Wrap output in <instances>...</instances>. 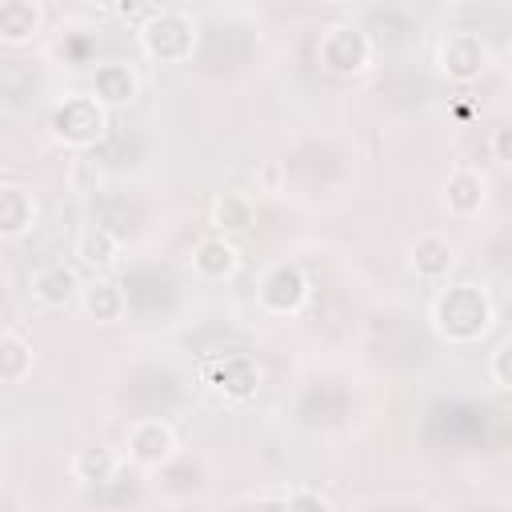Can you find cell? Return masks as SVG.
Masks as SVG:
<instances>
[{
  "label": "cell",
  "instance_id": "obj_1",
  "mask_svg": "<svg viewBox=\"0 0 512 512\" xmlns=\"http://www.w3.org/2000/svg\"><path fill=\"white\" fill-rule=\"evenodd\" d=\"M488 320H492V308H488L484 292H476L472 284L448 288L436 300V324L448 340H472L488 328Z\"/></svg>",
  "mask_w": 512,
  "mask_h": 512
},
{
  "label": "cell",
  "instance_id": "obj_2",
  "mask_svg": "<svg viewBox=\"0 0 512 512\" xmlns=\"http://www.w3.org/2000/svg\"><path fill=\"white\" fill-rule=\"evenodd\" d=\"M52 128L64 144H92L104 132V108L92 96H64V104L52 116Z\"/></svg>",
  "mask_w": 512,
  "mask_h": 512
},
{
  "label": "cell",
  "instance_id": "obj_3",
  "mask_svg": "<svg viewBox=\"0 0 512 512\" xmlns=\"http://www.w3.org/2000/svg\"><path fill=\"white\" fill-rule=\"evenodd\" d=\"M320 60L332 72H360V68H368L372 48L356 28H332L320 40Z\"/></svg>",
  "mask_w": 512,
  "mask_h": 512
},
{
  "label": "cell",
  "instance_id": "obj_4",
  "mask_svg": "<svg viewBox=\"0 0 512 512\" xmlns=\"http://www.w3.org/2000/svg\"><path fill=\"white\" fill-rule=\"evenodd\" d=\"M176 452V436L160 420H136L128 428V460L136 464H164Z\"/></svg>",
  "mask_w": 512,
  "mask_h": 512
},
{
  "label": "cell",
  "instance_id": "obj_5",
  "mask_svg": "<svg viewBox=\"0 0 512 512\" xmlns=\"http://www.w3.org/2000/svg\"><path fill=\"white\" fill-rule=\"evenodd\" d=\"M484 64H488V52L472 32H452L440 48V68L456 80H472L476 72H484Z\"/></svg>",
  "mask_w": 512,
  "mask_h": 512
},
{
  "label": "cell",
  "instance_id": "obj_6",
  "mask_svg": "<svg viewBox=\"0 0 512 512\" xmlns=\"http://www.w3.org/2000/svg\"><path fill=\"white\" fill-rule=\"evenodd\" d=\"M32 296L44 304V308H68L76 296H80V280L72 268L64 264H44L32 272Z\"/></svg>",
  "mask_w": 512,
  "mask_h": 512
},
{
  "label": "cell",
  "instance_id": "obj_7",
  "mask_svg": "<svg viewBox=\"0 0 512 512\" xmlns=\"http://www.w3.org/2000/svg\"><path fill=\"white\" fill-rule=\"evenodd\" d=\"M192 268H196L204 280H224V276H232V272L240 268V252H236L232 240H224V236H208V240L196 244V252H192Z\"/></svg>",
  "mask_w": 512,
  "mask_h": 512
},
{
  "label": "cell",
  "instance_id": "obj_8",
  "mask_svg": "<svg viewBox=\"0 0 512 512\" xmlns=\"http://www.w3.org/2000/svg\"><path fill=\"white\" fill-rule=\"evenodd\" d=\"M36 220V200L28 188L0 184V236H20Z\"/></svg>",
  "mask_w": 512,
  "mask_h": 512
},
{
  "label": "cell",
  "instance_id": "obj_9",
  "mask_svg": "<svg viewBox=\"0 0 512 512\" xmlns=\"http://www.w3.org/2000/svg\"><path fill=\"white\" fill-rule=\"evenodd\" d=\"M116 252H120V240H116L104 224H88V228H80V236H76V256H80L84 268L104 272V268L116 264Z\"/></svg>",
  "mask_w": 512,
  "mask_h": 512
},
{
  "label": "cell",
  "instance_id": "obj_10",
  "mask_svg": "<svg viewBox=\"0 0 512 512\" xmlns=\"http://www.w3.org/2000/svg\"><path fill=\"white\" fill-rule=\"evenodd\" d=\"M448 268H452V244H448L444 236L428 232V236H420V240L412 244V272H416V276L440 280Z\"/></svg>",
  "mask_w": 512,
  "mask_h": 512
},
{
  "label": "cell",
  "instance_id": "obj_11",
  "mask_svg": "<svg viewBox=\"0 0 512 512\" xmlns=\"http://www.w3.org/2000/svg\"><path fill=\"white\" fill-rule=\"evenodd\" d=\"M136 96V76L128 72V64H104L96 68V104H128Z\"/></svg>",
  "mask_w": 512,
  "mask_h": 512
},
{
  "label": "cell",
  "instance_id": "obj_12",
  "mask_svg": "<svg viewBox=\"0 0 512 512\" xmlns=\"http://www.w3.org/2000/svg\"><path fill=\"white\" fill-rule=\"evenodd\" d=\"M116 468H120V456H116L112 448H104V444L80 448L76 460H72V472H76V480H84V484H108V480L116 476Z\"/></svg>",
  "mask_w": 512,
  "mask_h": 512
},
{
  "label": "cell",
  "instance_id": "obj_13",
  "mask_svg": "<svg viewBox=\"0 0 512 512\" xmlns=\"http://www.w3.org/2000/svg\"><path fill=\"white\" fill-rule=\"evenodd\" d=\"M252 200L244 192H224L216 204H212V224L220 232H248L252 228Z\"/></svg>",
  "mask_w": 512,
  "mask_h": 512
},
{
  "label": "cell",
  "instance_id": "obj_14",
  "mask_svg": "<svg viewBox=\"0 0 512 512\" xmlns=\"http://www.w3.org/2000/svg\"><path fill=\"white\" fill-rule=\"evenodd\" d=\"M80 304H84V312L96 316L100 324H112V320H120V312H124V296H120V288L108 284V280L80 288Z\"/></svg>",
  "mask_w": 512,
  "mask_h": 512
},
{
  "label": "cell",
  "instance_id": "obj_15",
  "mask_svg": "<svg viewBox=\"0 0 512 512\" xmlns=\"http://www.w3.org/2000/svg\"><path fill=\"white\" fill-rule=\"evenodd\" d=\"M484 204V180L476 176V172H456L452 180H448V208L456 212V216H472L476 208Z\"/></svg>",
  "mask_w": 512,
  "mask_h": 512
},
{
  "label": "cell",
  "instance_id": "obj_16",
  "mask_svg": "<svg viewBox=\"0 0 512 512\" xmlns=\"http://www.w3.org/2000/svg\"><path fill=\"white\" fill-rule=\"evenodd\" d=\"M28 368H32V348L20 336L4 332L0 336V380L4 384H20L28 376Z\"/></svg>",
  "mask_w": 512,
  "mask_h": 512
},
{
  "label": "cell",
  "instance_id": "obj_17",
  "mask_svg": "<svg viewBox=\"0 0 512 512\" xmlns=\"http://www.w3.org/2000/svg\"><path fill=\"white\" fill-rule=\"evenodd\" d=\"M40 28V8L36 4H0V36L4 40H28Z\"/></svg>",
  "mask_w": 512,
  "mask_h": 512
},
{
  "label": "cell",
  "instance_id": "obj_18",
  "mask_svg": "<svg viewBox=\"0 0 512 512\" xmlns=\"http://www.w3.org/2000/svg\"><path fill=\"white\" fill-rule=\"evenodd\" d=\"M288 512H328V500L320 492H312V488H296L288 496Z\"/></svg>",
  "mask_w": 512,
  "mask_h": 512
},
{
  "label": "cell",
  "instance_id": "obj_19",
  "mask_svg": "<svg viewBox=\"0 0 512 512\" xmlns=\"http://www.w3.org/2000/svg\"><path fill=\"white\" fill-rule=\"evenodd\" d=\"M508 356H512V348H508V344H500V348H496V356H492V376H496V388H508Z\"/></svg>",
  "mask_w": 512,
  "mask_h": 512
},
{
  "label": "cell",
  "instance_id": "obj_20",
  "mask_svg": "<svg viewBox=\"0 0 512 512\" xmlns=\"http://www.w3.org/2000/svg\"><path fill=\"white\" fill-rule=\"evenodd\" d=\"M264 192H280V168L276 164L264 168Z\"/></svg>",
  "mask_w": 512,
  "mask_h": 512
},
{
  "label": "cell",
  "instance_id": "obj_21",
  "mask_svg": "<svg viewBox=\"0 0 512 512\" xmlns=\"http://www.w3.org/2000/svg\"><path fill=\"white\" fill-rule=\"evenodd\" d=\"M496 156H500V164H508V128L496 132Z\"/></svg>",
  "mask_w": 512,
  "mask_h": 512
}]
</instances>
